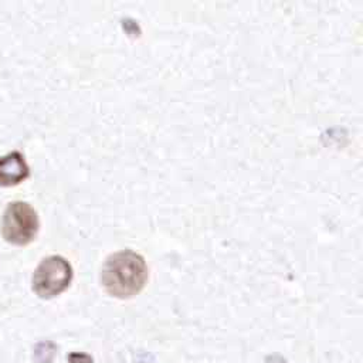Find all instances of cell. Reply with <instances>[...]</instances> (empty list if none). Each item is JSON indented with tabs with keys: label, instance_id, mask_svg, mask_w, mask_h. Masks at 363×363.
Here are the masks:
<instances>
[{
	"label": "cell",
	"instance_id": "1",
	"mask_svg": "<svg viewBox=\"0 0 363 363\" xmlns=\"http://www.w3.org/2000/svg\"><path fill=\"white\" fill-rule=\"evenodd\" d=\"M149 269L145 258L132 251L111 254L102 267L101 282L108 295L119 299H129L138 295L146 285Z\"/></svg>",
	"mask_w": 363,
	"mask_h": 363
},
{
	"label": "cell",
	"instance_id": "2",
	"mask_svg": "<svg viewBox=\"0 0 363 363\" xmlns=\"http://www.w3.org/2000/svg\"><path fill=\"white\" fill-rule=\"evenodd\" d=\"M40 230V218L35 208L23 200L10 201L3 210L0 233L4 241L16 247H24L34 241Z\"/></svg>",
	"mask_w": 363,
	"mask_h": 363
},
{
	"label": "cell",
	"instance_id": "3",
	"mask_svg": "<svg viewBox=\"0 0 363 363\" xmlns=\"http://www.w3.org/2000/svg\"><path fill=\"white\" fill-rule=\"evenodd\" d=\"M72 267L62 255L44 257L35 267L31 278V289L41 299H52L71 285Z\"/></svg>",
	"mask_w": 363,
	"mask_h": 363
},
{
	"label": "cell",
	"instance_id": "4",
	"mask_svg": "<svg viewBox=\"0 0 363 363\" xmlns=\"http://www.w3.org/2000/svg\"><path fill=\"white\" fill-rule=\"evenodd\" d=\"M30 176V166L20 150L0 156V187H13Z\"/></svg>",
	"mask_w": 363,
	"mask_h": 363
}]
</instances>
